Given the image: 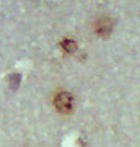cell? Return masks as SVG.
<instances>
[{
  "instance_id": "1",
  "label": "cell",
  "mask_w": 140,
  "mask_h": 147,
  "mask_svg": "<svg viewBox=\"0 0 140 147\" xmlns=\"http://www.w3.org/2000/svg\"><path fill=\"white\" fill-rule=\"evenodd\" d=\"M54 104L59 112L69 113L73 109L74 99L70 92H60L55 97Z\"/></svg>"
},
{
  "instance_id": "2",
  "label": "cell",
  "mask_w": 140,
  "mask_h": 147,
  "mask_svg": "<svg viewBox=\"0 0 140 147\" xmlns=\"http://www.w3.org/2000/svg\"><path fill=\"white\" fill-rule=\"evenodd\" d=\"M60 45H61L62 49H64L65 52H67V53H73L77 49V43L74 40H72V39H64L60 43Z\"/></svg>"
},
{
  "instance_id": "3",
  "label": "cell",
  "mask_w": 140,
  "mask_h": 147,
  "mask_svg": "<svg viewBox=\"0 0 140 147\" xmlns=\"http://www.w3.org/2000/svg\"><path fill=\"white\" fill-rule=\"evenodd\" d=\"M111 30V25L108 23V21H102L97 26V32L101 34V36H105V34H108Z\"/></svg>"
},
{
  "instance_id": "4",
  "label": "cell",
  "mask_w": 140,
  "mask_h": 147,
  "mask_svg": "<svg viewBox=\"0 0 140 147\" xmlns=\"http://www.w3.org/2000/svg\"><path fill=\"white\" fill-rule=\"evenodd\" d=\"M19 81H21V75L19 74H14V75H12V78H11V84H12V86H14V87L18 86Z\"/></svg>"
}]
</instances>
